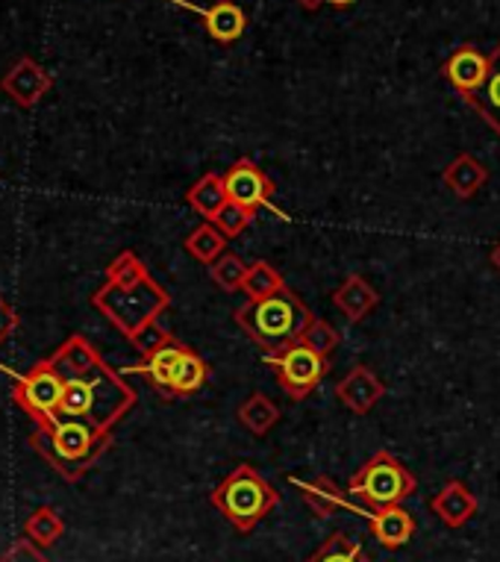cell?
Returning a JSON list of instances; mask_svg holds the SVG:
<instances>
[{
    "label": "cell",
    "mask_w": 500,
    "mask_h": 562,
    "mask_svg": "<svg viewBox=\"0 0 500 562\" xmlns=\"http://www.w3.org/2000/svg\"><path fill=\"white\" fill-rule=\"evenodd\" d=\"M63 533H66V521L54 507H38L24 525V539H30L36 548H50L63 539Z\"/></svg>",
    "instance_id": "cell-23"
},
{
    "label": "cell",
    "mask_w": 500,
    "mask_h": 562,
    "mask_svg": "<svg viewBox=\"0 0 500 562\" xmlns=\"http://www.w3.org/2000/svg\"><path fill=\"white\" fill-rule=\"evenodd\" d=\"M239 422L245 425V430L253 436H269L274 430V425L280 422V406L271 401L269 395L262 392H253L241 401L239 406Z\"/></svg>",
    "instance_id": "cell-22"
},
{
    "label": "cell",
    "mask_w": 500,
    "mask_h": 562,
    "mask_svg": "<svg viewBox=\"0 0 500 562\" xmlns=\"http://www.w3.org/2000/svg\"><path fill=\"white\" fill-rule=\"evenodd\" d=\"M50 362L63 378V418H80L98 430H112L136 404V392L101 360V353L83 336L63 341L50 353Z\"/></svg>",
    "instance_id": "cell-1"
},
{
    "label": "cell",
    "mask_w": 500,
    "mask_h": 562,
    "mask_svg": "<svg viewBox=\"0 0 500 562\" xmlns=\"http://www.w3.org/2000/svg\"><path fill=\"white\" fill-rule=\"evenodd\" d=\"M232 322L239 324L241 330L248 333V339L257 341L269 357H277L304 339V333L316 322V315L309 313V306L300 301L297 292L283 286L277 295L239 306L232 313Z\"/></svg>",
    "instance_id": "cell-4"
},
{
    "label": "cell",
    "mask_w": 500,
    "mask_h": 562,
    "mask_svg": "<svg viewBox=\"0 0 500 562\" xmlns=\"http://www.w3.org/2000/svg\"><path fill=\"white\" fill-rule=\"evenodd\" d=\"M368 530L386 551H398V548L412 542V536H416V516L407 513L400 504L398 507L374 509L368 516Z\"/></svg>",
    "instance_id": "cell-14"
},
{
    "label": "cell",
    "mask_w": 500,
    "mask_h": 562,
    "mask_svg": "<svg viewBox=\"0 0 500 562\" xmlns=\"http://www.w3.org/2000/svg\"><path fill=\"white\" fill-rule=\"evenodd\" d=\"M185 250H189L197 262L213 266L215 259L227 250V236H224L213 222H204L201 227H195V231L185 236Z\"/></svg>",
    "instance_id": "cell-24"
},
{
    "label": "cell",
    "mask_w": 500,
    "mask_h": 562,
    "mask_svg": "<svg viewBox=\"0 0 500 562\" xmlns=\"http://www.w3.org/2000/svg\"><path fill=\"white\" fill-rule=\"evenodd\" d=\"M442 71H445L447 83L454 86L456 92L465 98V94L474 92L486 80V75H489V56L480 54L474 45H463L447 56Z\"/></svg>",
    "instance_id": "cell-13"
},
{
    "label": "cell",
    "mask_w": 500,
    "mask_h": 562,
    "mask_svg": "<svg viewBox=\"0 0 500 562\" xmlns=\"http://www.w3.org/2000/svg\"><path fill=\"white\" fill-rule=\"evenodd\" d=\"M306 562H374L368 557V551L362 548L356 539H351L348 533H333V536H327L325 542H321V548H318L312 557Z\"/></svg>",
    "instance_id": "cell-25"
},
{
    "label": "cell",
    "mask_w": 500,
    "mask_h": 562,
    "mask_svg": "<svg viewBox=\"0 0 500 562\" xmlns=\"http://www.w3.org/2000/svg\"><path fill=\"white\" fill-rule=\"evenodd\" d=\"M92 304L124 339H130L166 313L171 297L133 250H121L106 271V283L92 295Z\"/></svg>",
    "instance_id": "cell-2"
},
{
    "label": "cell",
    "mask_w": 500,
    "mask_h": 562,
    "mask_svg": "<svg viewBox=\"0 0 500 562\" xmlns=\"http://www.w3.org/2000/svg\"><path fill=\"white\" fill-rule=\"evenodd\" d=\"M248 262L239 257V254H232V250H224L221 257L215 259L213 266H209V277H213L215 283L224 289V292H239L245 286V277H248Z\"/></svg>",
    "instance_id": "cell-28"
},
{
    "label": "cell",
    "mask_w": 500,
    "mask_h": 562,
    "mask_svg": "<svg viewBox=\"0 0 500 562\" xmlns=\"http://www.w3.org/2000/svg\"><path fill=\"white\" fill-rule=\"evenodd\" d=\"M206 383V362L197 357L195 350L185 348L183 357H180V362H177L174 369V397L180 395H195L197 389L204 386Z\"/></svg>",
    "instance_id": "cell-27"
},
{
    "label": "cell",
    "mask_w": 500,
    "mask_h": 562,
    "mask_svg": "<svg viewBox=\"0 0 500 562\" xmlns=\"http://www.w3.org/2000/svg\"><path fill=\"white\" fill-rule=\"evenodd\" d=\"M383 395H386V383H383L380 374L374 369H368V366H353V369L336 383V397L356 415L371 413L374 406L380 404Z\"/></svg>",
    "instance_id": "cell-11"
},
{
    "label": "cell",
    "mask_w": 500,
    "mask_h": 562,
    "mask_svg": "<svg viewBox=\"0 0 500 562\" xmlns=\"http://www.w3.org/2000/svg\"><path fill=\"white\" fill-rule=\"evenodd\" d=\"M185 345H180L177 339L166 341L162 348H157L154 353H148V357H141V362L136 366V369H127V374H145V380H148L150 386L157 389L159 395L166 397H174V369L177 362H180V357H183Z\"/></svg>",
    "instance_id": "cell-15"
},
{
    "label": "cell",
    "mask_w": 500,
    "mask_h": 562,
    "mask_svg": "<svg viewBox=\"0 0 500 562\" xmlns=\"http://www.w3.org/2000/svg\"><path fill=\"white\" fill-rule=\"evenodd\" d=\"M253 215H257V210H248V206L230 201L221 213H218V218H215L213 224L227 236V239H236V236H241V233L248 231V224L253 222Z\"/></svg>",
    "instance_id": "cell-30"
},
{
    "label": "cell",
    "mask_w": 500,
    "mask_h": 562,
    "mask_svg": "<svg viewBox=\"0 0 500 562\" xmlns=\"http://www.w3.org/2000/svg\"><path fill=\"white\" fill-rule=\"evenodd\" d=\"M418 480L404 462L389 451H377L348 480V495L360 498L374 509L398 507L409 495H416Z\"/></svg>",
    "instance_id": "cell-6"
},
{
    "label": "cell",
    "mask_w": 500,
    "mask_h": 562,
    "mask_svg": "<svg viewBox=\"0 0 500 562\" xmlns=\"http://www.w3.org/2000/svg\"><path fill=\"white\" fill-rule=\"evenodd\" d=\"M204 24L206 33L221 42V45H232L245 36V27H248V15L241 7L230 3V0H218L215 7L204 12Z\"/></svg>",
    "instance_id": "cell-20"
},
{
    "label": "cell",
    "mask_w": 500,
    "mask_h": 562,
    "mask_svg": "<svg viewBox=\"0 0 500 562\" xmlns=\"http://www.w3.org/2000/svg\"><path fill=\"white\" fill-rule=\"evenodd\" d=\"M309 350H316L318 357H325V360H330L333 357V350L339 348V341H342V336H339V330H336L333 324L321 322V318H316V322L309 324V330L304 333V339H300Z\"/></svg>",
    "instance_id": "cell-29"
},
{
    "label": "cell",
    "mask_w": 500,
    "mask_h": 562,
    "mask_svg": "<svg viewBox=\"0 0 500 562\" xmlns=\"http://www.w3.org/2000/svg\"><path fill=\"white\" fill-rule=\"evenodd\" d=\"M380 304V292L371 286L362 274L344 277V283L333 292V306L348 318V322H362L374 313V306Z\"/></svg>",
    "instance_id": "cell-17"
},
{
    "label": "cell",
    "mask_w": 500,
    "mask_h": 562,
    "mask_svg": "<svg viewBox=\"0 0 500 562\" xmlns=\"http://www.w3.org/2000/svg\"><path fill=\"white\" fill-rule=\"evenodd\" d=\"M209 504H213L239 533H250L253 527L260 525L262 518H269L271 509L277 507L280 492L271 486L269 480L262 477L253 465L241 462L239 469H232L230 474L213 488Z\"/></svg>",
    "instance_id": "cell-5"
},
{
    "label": "cell",
    "mask_w": 500,
    "mask_h": 562,
    "mask_svg": "<svg viewBox=\"0 0 500 562\" xmlns=\"http://www.w3.org/2000/svg\"><path fill=\"white\" fill-rule=\"evenodd\" d=\"M269 362L277 371L280 389L286 392L292 401H304L318 389V383L327 378V369H330V360L318 357L316 350H309L304 341H297L288 350L277 353V357H269Z\"/></svg>",
    "instance_id": "cell-8"
},
{
    "label": "cell",
    "mask_w": 500,
    "mask_h": 562,
    "mask_svg": "<svg viewBox=\"0 0 500 562\" xmlns=\"http://www.w3.org/2000/svg\"><path fill=\"white\" fill-rule=\"evenodd\" d=\"M15 327H19V315L12 313V306L0 297V345L10 339Z\"/></svg>",
    "instance_id": "cell-33"
},
{
    "label": "cell",
    "mask_w": 500,
    "mask_h": 562,
    "mask_svg": "<svg viewBox=\"0 0 500 562\" xmlns=\"http://www.w3.org/2000/svg\"><path fill=\"white\" fill-rule=\"evenodd\" d=\"M33 451L42 453L47 465L68 483L86 477V471L110 451L112 430H98L80 418H54L50 425H36L30 434Z\"/></svg>",
    "instance_id": "cell-3"
},
{
    "label": "cell",
    "mask_w": 500,
    "mask_h": 562,
    "mask_svg": "<svg viewBox=\"0 0 500 562\" xmlns=\"http://www.w3.org/2000/svg\"><path fill=\"white\" fill-rule=\"evenodd\" d=\"M486 183H489V168L482 166L477 157H471V154H459V157L442 171V186H445L451 194H456L459 201L474 198Z\"/></svg>",
    "instance_id": "cell-19"
},
{
    "label": "cell",
    "mask_w": 500,
    "mask_h": 562,
    "mask_svg": "<svg viewBox=\"0 0 500 562\" xmlns=\"http://www.w3.org/2000/svg\"><path fill=\"white\" fill-rule=\"evenodd\" d=\"M185 201H189V206L195 210L201 218H206V222H215L218 218V213H221L224 206L230 203V194H227V186H224V177L215 175V171H209V175H204L201 180H197L189 192H185Z\"/></svg>",
    "instance_id": "cell-21"
},
{
    "label": "cell",
    "mask_w": 500,
    "mask_h": 562,
    "mask_svg": "<svg viewBox=\"0 0 500 562\" xmlns=\"http://www.w3.org/2000/svg\"><path fill=\"white\" fill-rule=\"evenodd\" d=\"M50 86H54V77L47 75L33 56H21L19 63L12 65L10 71L3 75V80H0L3 94L15 106H21V110H33L50 92Z\"/></svg>",
    "instance_id": "cell-9"
},
{
    "label": "cell",
    "mask_w": 500,
    "mask_h": 562,
    "mask_svg": "<svg viewBox=\"0 0 500 562\" xmlns=\"http://www.w3.org/2000/svg\"><path fill=\"white\" fill-rule=\"evenodd\" d=\"M224 186H227V194H230L232 203H241L248 210H260L274 198L277 186L271 183V177L262 171L253 159H239L232 162L230 171L224 175Z\"/></svg>",
    "instance_id": "cell-10"
},
{
    "label": "cell",
    "mask_w": 500,
    "mask_h": 562,
    "mask_svg": "<svg viewBox=\"0 0 500 562\" xmlns=\"http://www.w3.org/2000/svg\"><path fill=\"white\" fill-rule=\"evenodd\" d=\"M297 3H300V7H304V10H321V7H325L327 0H297Z\"/></svg>",
    "instance_id": "cell-34"
},
{
    "label": "cell",
    "mask_w": 500,
    "mask_h": 562,
    "mask_svg": "<svg viewBox=\"0 0 500 562\" xmlns=\"http://www.w3.org/2000/svg\"><path fill=\"white\" fill-rule=\"evenodd\" d=\"M0 562H50L42 553V548L30 542V539H19V542H12L7 551L0 553Z\"/></svg>",
    "instance_id": "cell-32"
},
{
    "label": "cell",
    "mask_w": 500,
    "mask_h": 562,
    "mask_svg": "<svg viewBox=\"0 0 500 562\" xmlns=\"http://www.w3.org/2000/svg\"><path fill=\"white\" fill-rule=\"evenodd\" d=\"M491 266H495L500 271V241H498V245H495V248H491Z\"/></svg>",
    "instance_id": "cell-35"
},
{
    "label": "cell",
    "mask_w": 500,
    "mask_h": 562,
    "mask_svg": "<svg viewBox=\"0 0 500 562\" xmlns=\"http://www.w3.org/2000/svg\"><path fill=\"white\" fill-rule=\"evenodd\" d=\"M430 509H433V516L442 525L451 527V530H459V527H465L477 516L480 504H477L474 492L465 486L463 480H451V483H445L435 492L433 501H430Z\"/></svg>",
    "instance_id": "cell-12"
},
{
    "label": "cell",
    "mask_w": 500,
    "mask_h": 562,
    "mask_svg": "<svg viewBox=\"0 0 500 562\" xmlns=\"http://www.w3.org/2000/svg\"><path fill=\"white\" fill-rule=\"evenodd\" d=\"M171 339H174V336H171L166 327H159V322H150V324H145V327H141L136 336H130L127 341H130L133 348L139 350L141 357H148V353H154V350L162 348V345Z\"/></svg>",
    "instance_id": "cell-31"
},
{
    "label": "cell",
    "mask_w": 500,
    "mask_h": 562,
    "mask_svg": "<svg viewBox=\"0 0 500 562\" xmlns=\"http://www.w3.org/2000/svg\"><path fill=\"white\" fill-rule=\"evenodd\" d=\"M295 483V488L300 492V498H304V504L312 513H316L318 518H333L336 513H344V509H356V504H351V498H348V492H342V488L336 486L333 480L330 477H312L309 483L306 480H292Z\"/></svg>",
    "instance_id": "cell-16"
},
{
    "label": "cell",
    "mask_w": 500,
    "mask_h": 562,
    "mask_svg": "<svg viewBox=\"0 0 500 562\" xmlns=\"http://www.w3.org/2000/svg\"><path fill=\"white\" fill-rule=\"evenodd\" d=\"M327 3H333V7H351L356 0H327Z\"/></svg>",
    "instance_id": "cell-36"
},
{
    "label": "cell",
    "mask_w": 500,
    "mask_h": 562,
    "mask_svg": "<svg viewBox=\"0 0 500 562\" xmlns=\"http://www.w3.org/2000/svg\"><path fill=\"white\" fill-rule=\"evenodd\" d=\"M283 286H286V283H283V277H280L277 268L262 259V262H253V266L248 268V277H245L241 292L248 295V301H262V297L277 295Z\"/></svg>",
    "instance_id": "cell-26"
},
{
    "label": "cell",
    "mask_w": 500,
    "mask_h": 562,
    "mask_svg": "<svg viewBox=\"0 0 500 562\" xmlns=\"http://www.w3.org/2000/svg\"><path fill=\"white\" fill-rule=\"evenodd\" d=\"M12 397H15V404H19L36 425H50L54 418H59L63 378H59V371H56V366L50 362V357L38 362V366H33L27 374H21V378L15 380Z\"/></svg>",
    "instance_id": "cell-7"
},
{
    "label": "cell",
    "mask_w": 500,
    "mask_h": 562,
    "mask_svg": "<svg viewBox=\"0 0 500 562\" xmlns=\"http://www.w3.org/2000/svg\"><path fill=\"white\" fill-rule=\"evenodd\" d=\"M465 103L480 112V119L500 136V42L489 54V75L474 92L465 94Z\"/></svg>",
    "instance_id": "cell-18"
}]
</instances>
